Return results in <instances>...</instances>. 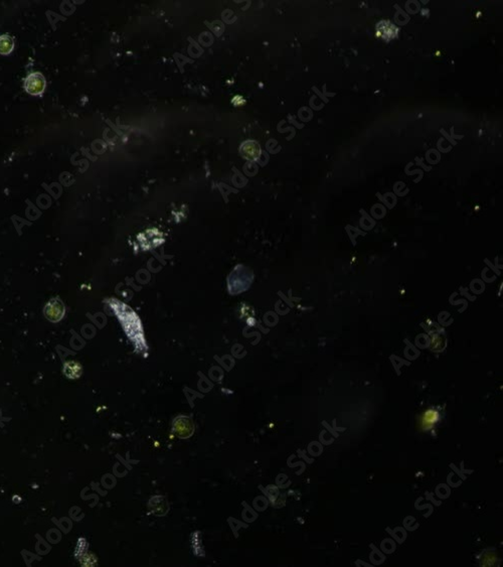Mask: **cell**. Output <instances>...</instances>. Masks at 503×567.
Returning a JSON list of instances; mask_svg holds the SVG:
<instances>
[{"instance_id": "obj_7", "label": "cell", "mask_w": 503, "mask_h": 567, "mask_svg": "<svg viewBox=\"0 0 503 567\" xmlns=\"http://www.w3.org/2000/svg\"><path fill=\"white\" fill-rule=\"evenodd\" d=\"M233 103H234L235 105H240L241 103H244V100H243V98H242V97H240V96H237V97H235V98H234V100H233Z\"/></svg>"}, {"instance_id": "obj_4", "label": "cell", "mask_w": 503, "mask_h": 567, "mask_svg": "<svg viewBox=\"0 0 503 567\" xmlns=\"http://www.w3.org/2000/svg\"><path fill=\"white\" fill-rule=\"evenodd\" d=\"M439 420V413L436 410L430 409L424 413L421 419V425L424 429H430Z\"/></svg>"}, {"instance_id": "obj_2", "label": "cell", "mask_w": 503, "mask_h": 567, "mask_svg": "<svg viewBox=\"0 0 503 567\" xmlns=\"http://www.w3.org/2000/svg\"><path fill=\"white\" fill-rule=\"evenodd\" d=\"M64 313H65L64 305L59 298L51 299L45 308L46 317L53 322L60 321L63 318Z\"/></svg>"}, {"instance_id": "obj_3", "label": "cell", "mask_w": 503, "mask_h": 567, "mask_svg": "<svg viewBox=\"0 0 503 567\" xmlns=\"http://www.w3.org/2000/svg\"><path fill=\"white\" fill-rule=\"evenodd\" d=\"M63 373L68 379H78L82 376L83 369L79 363L68 361L63 365Z\"/></svg>"}, {"instance_id": "obj_6", "label": "cell", "mask_w": 503, "mask_h": 567, "mask_svg": "<svg viewBox=\"0 0 503 567\" xmlns=\"http://www.w3.org/2000/svg\"><path fill=\"white\" fill-rule=\"evenodd\" d=\"M241 152L243 153V155L245 157L248 158H256L257 156H259L260 153V148L259 145L255 142H246L243 144L242 148H241Z\"/></svg>"}, {"instance_id": "obj_5", "label": "cell", "mask_w": 503, "mask_h": 567, "mask_svg": "<svg viewBox=\"0 0 503 567\" xmlns=\"http://www.w3.org/2000/svg\"><path fill=\"white\" fill-rule=\"evenodd\" d=\"M14 49V41L8 35L0 36V55H9Z\"/></svg>"}, {"instance_id": "obj_1", "label": "cell", "mask_w": 503, "mask_h": 567, "mask_svg": "<svg viewBox=\"0 0 503 567\" xmlns=\"http://www.w3.org/2000/svg\"><path fill=\"white\" fill-rule=\"evenodd\" d=\"M24 90L33 96L42 95L47 87V81L43 74L39 72H34L29 74L23 82Z\"/></svg>"}]
</instances>
